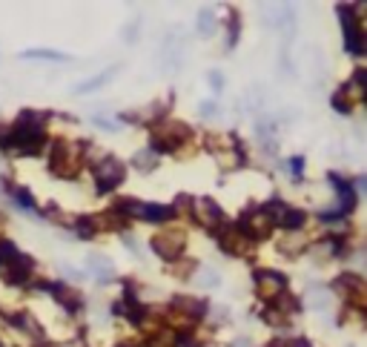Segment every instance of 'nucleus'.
<instances>
[{
  "label": "nucleus",
  "mask_w": 367,
  "mask_h": 347,
  "mask_svg": "<svg viewBox=\"0 0 367 347\" xmlns=\"http://www.w3.org/2000/svg\"><path fill=\"white\" fill-rule=\"evenodd\" d=\"M210 83H212V89H221L224 86V75L218 72V69H212V72H210Z\"/></svg>",
  "instance_id": "nucleus-24"
},
{
  "label": "nucleus",
  "mask_w": 367,
  "mask_h": 347,
  "mask_svg": "<svg viewBox=\"0 0 367 347\" xmlns=\"http://www.w3.org/2000/svg\"><path fill=\"white\" fill-rule=\"evenodd\" d=\"M173 307H175V313H181V316L189 318V321L201 318V316L207 313V305L201 302V298H192V296H178L175 302H173Z\"/></svg>",
  "instance_id": "nucleus-13"
},
{
  "label": "nucleus",
  "mask_w": 367,
  "mask_h": 347,
  "mask_svg": "<svg viewBox=\"0 0 367 347\" xmlns=\"http://www.w3.org/2000/svg\"><path fill=\"white\" fill-rule=\"evenodd\" d=\"M333 287L345 296L348 302H353L356 307H364V279H361V275L345 273V275H338V279L333 282Z\"/></svg>",
  "instance_id": "nucleus-7"
},
{
  "label": "nucleus",
  "mask_w": 367,
  "mask_h": 347,
  "mask_svg": "<svg viewBox=\"0 0 367 347\" xmlns=\"http://www.w3.org/2000/svg\"><path fill=\"white\" fill-rule=\"evenodd\" d=\"M49 170L61 178H72L81 170V150L78 144H69V141H55L52 152H49Z\"/></svg>",
  "instance_id": "nucleus-1"
},
{
  "label": "nucleus",
  "mask_w": 367,
  "mask_h": 347,
  "mask_svg": "<svg viewBox=\"0 0 367 347\" xmlns=\"http://www.w3.org/2000/svg\"><path fill=\"white\" fill-rule=\"evenodd\" d=\"M201 115H210V118H212V115H215V101H204L201 104Z\"/></svg>",
  "instance_id": "nucleus-26"
},
{
  "label": "nucleus",
  "mask_w": 367,
  "mask_h": 347,
  "mask_svg": "<svg viewBox=\"0 0 367 347\" xmlns=\"http://www.w3.org/2000/svg\"><path fill=\"white\" fill-rule=\"evenodd\" d=\"M310 305H313L315 310L327 307V296H325V293H319V290H313V293H310Z\"/></svg>",
  "instance_id": "nucleus-22"
},
{
  "label": "nucleus",
  "mask_w": 367,
  "mask_h": 347,
  "mask_svg": "<svg viewBox=\"0 0 367 347\" xmlns=\"http://www.w3.org/2000/svg\"><path fill=\"white\" fill-rule=\"evenodd\" d=\"M15 201L20 204V207H26V210H35V204H32V195H29V190H15Z\"/></svg>",
  "instance_id": "nucleus-20"
},
{
  "label": "nucleus",
  "mask_w": 367,
  "mask_h": 347,
  "mask_svg": "<svg viewBox=\"0 0 367 347\" xmlns=\"http://www.w3.org/2000/svg\"><path fill=\"white\" fill-rule=\"evenodd\" d=\"M341 23H345V38H348V49L361 55V29L356 20V9L353 6H341Z\"/></svg>",
  "instance_id": "nucleus-11"
},
{
  "label": "nucleus",
  "mask_w": 367,
  "mask_h": 347,
  "mask_svg": "<svg viewBox=\"0 0 367 347\" xmlns=\"http://www.w3.org/2000/svg\"><path fill=\"white\" fill-rule=\"evenodd\" d=\"M284 347H310L307 339H284Z\"/></svg>",
  "instance_id": "nucleus-25"
},
{
  "label": "nucleus",
  "mask_w": 367,
  "mask_h": 347,
  "mask_svg": "<svg viewBox=\"0 0 367 347\" xmlns=\"http://www.w3.org/2000/svg\"><path fill=\"white\" fill-rule=\"evenodd\" d=\"M218 282H221V279H218V273H215V270H204V273H201V284H210V287H215Z\"/></svg>",
  "instance_id": "nucleus-23"
},
{
  "label": "nucleus",
  "mask_w": 367,
  "mask_h": 347,
  "mask_svg": "<svg viewBox=\"0 0 367 347\" xmlns=\"http://www.w3.org/2000/svg\"><path fill=\"white\" fill-rule=\"evenodd\" d=\"M40 287L52 293V296L58 298V302H61L63 307H69V310H78V307L84 305L81 293H78V290H72V287H66V284H52V282H43Z\"/></svg>",
  "instance_id": "nucleus-12"
},
{
  "label": "nucleus",
  "mask_w": 367,
  "mask_h": 347,
  "mask_svg": "<svg viewBox=\"0 0 367 347\" xmlns=\"http://www.w3.org/2000/svg\"><path fill=\"white\" fill-rule=\"evenodd\" d=\"M264 210H267V216L273 218V224H281L284 229H299L304 224V213L296 210V207L281 204V201H270Z\"/></svg>",
  "instance_id": "nucleus-5"
},
{
  "label": "nucleus",
  "mask_w": 367,
  "mask_h": 347,
  "mask_svg": "<svg viewBox=\"0 0 367 347\" xmlns=\"http://www.w3.org/2000/svg\"><path fill=\"white\" fill-rule=\"evenodd\" d=\"M17 252H20V250H17L12 241H6V239L0 241V267H3V264H9V261L17 256Z\"/></svg>",
  "instance_id": "nucleus-17"
},
{
  "label": "nucleus",
  "mask_w": 367,
  "mask_h": 347,
  "mask_svg": "<svg viewBox=\"0 0 367 347\" xmlns=\"http://www.w3.org/2000/svg\"><path fill=\"white\" fill-rule=\"evenodd\" d=\"M95 218H89V216H84V218H78L75 221V233L81 236V239H92V233H95Z\"/></svg>",
  "instance_id": "nucleus-16"
},
{
  "label": "nucleus",
  "mask_w": 367,
  "mask_h": 347,
  "mask_svg": "<svg viewBox=\"0 0 367 347\" xmlns=\"http://www.w3.org/2000/svg\"><path fill=\"white\" fill-rule=\"evenodd\" d=\"M218 233H221V250L230 252V256H247V252L253 250V239H250L247 233H244V229H241L238 224H233V227H221Z\"/></svg>",
  "instance_id": "nucleus-4"
},
{
  "label": "nucleus",
  "mask_w": 367,
  "mask_h": 347,
  "mask_svg": "<svg viewBox=\"0 0 367 347\" xmlns=\"http://www.w3.org/2000/svg\"><path fill=\"white\" fill-rule=\"evenodd\" d=\"M26 58H43V60H66L63 52H55V49H29Z\"/></svg>",
  "instance_id": "nucleus-18"
},
{
  "label": "nucleus",
  "mask_w": 367,
  "mask_h": 347,
  "mask_svg": "<svg viewBox=\"0 0 367 347\" xmlns=\"http://www.w3.org/2000/svg\"><path fill=\"white\" fill-rule=\"evenodd\" d=\"M238 227H241L250 239H264V236H270L273 218L267 216V210H253V213H247V216L238 221Z\"/></svg>",
  "instance_id": "nucleus-9"
},
{
  "label": "nucleus",
  "mask_w": 367,
  "mask_h": 347,
  "mask_svg": "<svg viewBox=\"0 0 367 347\" xmlns=\"http://www.w3.org/2000/svg\"><path fill=\"white\" fill-rule=\"evenodd\" d=\"M86 264H89L92 275H97V279H104V282L115 275V264H112L107 256H97V252H95V256H89V259H86Z\"/></svg>",
  "instance_id": "nucleus-15"
},
{
  "label": "nucleus",
  "mask_w": 367,
  "mask_h": 347,
  "mask_svg": "<svg viewBox=\"0 0 367 347\" xmlns=\"http://www.w3.org/2000/svg\"><path fill=\"white\" fill-rule=\"evenodd\" d=\"M155 164V155L153 152H143V155H135V167H141V170H150Z\"/></svg>",
  "instance_id": "nucleus-21"
},
{
  "label": "nucleus",
  "mask_w": 367,
  "mask_h": 347,
  "mask_svg": "<svg viewBox=\"0 0 367 347\" xmlns=\"http://www.w3.org/2000/svg\"><path fill=\"white\" fill-rule=\"evenodd\" d=\"M143 221H169L175 213H173V207H161V204H138V213Z\"/></svg>",
  "instance_id": "nucleus-14"
},
{
  "label": "nucleus",
  "mask_w": 367,
  "mask_h": 347,
  "mask_svg": "<svg viewBox=\"0 0 367 347\" xmlns=\"http://www.w3.org/2000/svg\"><path fill=\"white\" fill-rule=\"evenodd\" d=\"M195 218H198L207 229H212V233H218V229L224 227V213H221V207H218L212 198L195 201Z\"/></svg>",
  "instance_id": "nucleus-10"
},
{
  "label": "nucleus",
  "mask_w": 367,
  "mask_h": 347,
  "mask_svg": "<svg viewBox=\"0 0 367 347\" xmlns=\"http://www.w3.org/2000/svg\"><path fill=\"white\" fill-rule=\"evenodd\" d=\"M256 293H258V298H264V302H273L276 296L284 293V275L270 273V270H258L256 273Z\"/></svg>",
  "instance_id": "nucleus-8"
},
{
  "label": "nucleus",
  "mask_w": 367,
  "mask_h": 347,
  "mask_svg": "<svg viewBox=\"0 0 367 347\" xmlns=\"http://www.w3.org/2000/svg\"><path fill=\"white\" fill-rule=\"evenodd\" d=\"M212 26H215V15H212L210 9H204V12L198 15V32H201V35H210Z\"/></svg>",
  "instance_id": "nucleus-19"
},
{
  "label": "nucleus",
  "mask_w": 367,
  "mask_h": 347,
  "mask_svg": "<svg viewBox=\"0 0 367 347\" xmlns=\"http://www.w3.org/2000/svg\"><path fill=\"white\" fill-rule=\"evenodd\" d=\"M189 138V129L187 124H178V121H166V124H158L155 127V135H153V152H169L181 147L184 141Z\"/></svg>",
  "instance_id": "nucleus-2"
},
{
  "label": "nucleus",
  "mask_w": 367,
  "mask_h": 347,
  "mask_svg": "<svg viewBox=\"0 0 367 347\" xmlns=\"http://www.w3.org/2000/svg\"><path fill=\"white\" fill-rule=\"evenodd\" d=\"M95 184H97V193H112L120 181H124V164H120L118 158L107 155L101 164L95 167Z\"/></svg>",
  "instance_id": "nucleus-3"
},
{
  "label": "nucleus",
  "mask_w": 367,
  "mask_h": 347,
  "mask_svg": "<svg viewBox=\"0 0 367 347\" xmlns=\"http://www.w3.org/2000/svg\"><path fill=\"white\" fill-rule=\"evenodd\" d=\"M153 250L158 252L161 259H178L184 250V233H175V229H166V233H158L153 239Z\"/></svg>",
  "instance_id": "nucleus-6"
}]
</instances>
